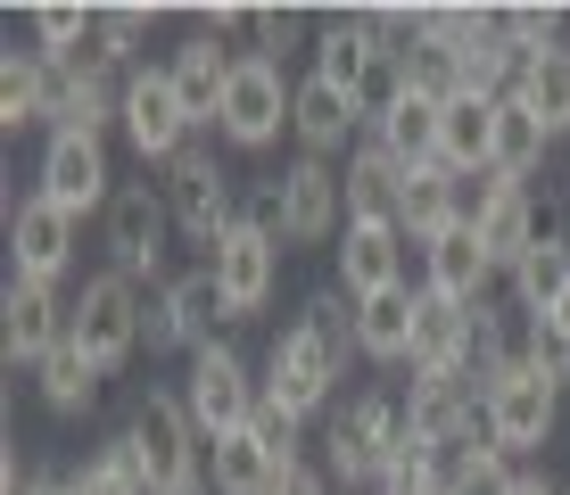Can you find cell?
<instances>
[{"label":"cell","mask_w":570,"mask_h":495,"mask_svg":"<svg viewBox=\"0 0 570 495\" xmlns=\"http://www.w3.org/2000/svg\"><path fill=\"white\" fill-rule=\"evenodd\" d=\"M405 388H364V396H347V405H331V422H323V471H331V487H381L389 479V463H397V446H405Z\"/></svg>","instance_id":"cell-1"},{"label":"cell","mask_w":570,"mask_h":495,"mask_svg":"<svg viewBox=\"0 0 570 495\" xmlns=\"http://www.w3.org/2000/svg\"><path fill=\"white\" fill-rule=\"evenodd\" d=\"M347 380V355L323 339L314 323H282L265 347V405L282 413V422H314V413H331V396Z\"/></svg>","instance_id":"cell-2"},{"label":"cell","mask_w":570,"mask_h":495,"mask_svg":"<svg viewBox=\"0 0 570 495\" xmlns=\"http://www.w3.org/2000/svg\"><path fill=\"white\" fill-rule=\"evenodd\" d=\"M232 323V297H224V281H215V265L199 256L190 273H174L166 289H149V314H141V347L149 355H199V347H215V330Z\"/></svg>","instance_id":"cell-3"},{"label":"cell","mask_w":570,"mask_h":495,"mask_svg":"<svg viewBox=\"0 0 570 495\" xmlns=\"http://www.w3.org/2000/svg\"><path fill=\"white\" fill-rule=\"evenodd\" d=\"M289 99H298V83H289L282 58L240 50V67H232V91H224V108H215V141L240 149V157L273 149V141L289 132Z\"/></svg>","instance_id":"cell-4"},{"label":"cell","mask_w":570,"mask_h":495,"mask_svg":"<svg viewBox=\"0 0 570 495\" xmlns=\"http://www.w3.org/2000/svg\"><path fill=\"white\" fill-rule=\"evenodd\" d=\"M183 405H190V422H199V438L215 446V438H232V429H248L265 413V372L248 364L240 347H199L183 364Z\"/></svg>","instance_id":"cell-5"},{"label":"cell","mask_w":570,"mask_h":495,"mask_svg":"<svg viewBox=\"0 0 570 495\" xmlns=\"http://www.w3.org/2000/svg\"><path fill=\"white\" fill-rule=\"evenodd\" d=\"M554 422H562V388L546 380V372H529V364H513L504 380L480 388V429H488V446H497L504 463H538V454L554 446Z\"/></svg>","instance_id":"cell-6"},{"label":"cell","mask_w":570,"mask_h":495,"mask_svg":"<svg viewBox=\"0 0 570 495\" xmlns=\"http://www.w3.org/2000/svg\"><path fill=\"white\" fill-rule=\"evenodd\" d=\"M166 207H174V231H183L190 248H207V256H215V240L248 215V207H240V182H232V166L215 157L207 132L166 166Z\"/></svg>","instance_id":"cell-7"},{"label":"cell","mask_w":570,"mask_h":495,"mask_svg":"<svg viewBox=\"0 0 570 495\" xmlns=\"http://www.w3.org/2000/svg\"><path fill=\"white\" fill-rule=\"evenodd\" d=\"M108 273H125V281L141 289H166L174 265H166V240H174V207H166V182H125L108 198Z\"/></svg>","instance_id":"cell-8"},{"label":"cell","mask_w":570,"mask_h":495,"mask_svg":"<svg viewBox=\"0 0 570 495\" xmlns=\"http://www.w3.org/2000/svg\"><path fill=\"white\" fill-rule=\"evenodd\" d=\"M273 231L282 248H340L347 231V174L323 157H289L273 174Z\"/></svg>","instance_id":"cell-9"},{"label":"cell","mask_w":570,"mask_h":495,"mask_svg":"<svg viewBox=\"0 0 570 495\" xmlns=\"http://www.w3.org/2000/svg\"><path fill=\"white\" fill-rule=\"evenodd\" d=\"M141 314H149V289L125 281V273H91L83 289H75V314H67V339L91 355L100 372L132 364L141 355Z\"/></svg>","instance_id":"cell-10"},{"label":"cell","mask_w":570,"mask_h":495,"mask_svg":"<svg viewBox=\"0 0 570 495\" xmlns=\"http://www.w3.org/2000/svg\"><path fill=\"white\" fill-rule=\"evenodd\" d=\"M33 190L58 198L67 215H108L116 198V166H108V132H83V125H58L42 132V166H33Z\"/></svg>","instance_id":"cell-11"},{"label":"cell","mask_w":570,"mask_h":495,"mask_svg":"<svg viewBox=\"0 0 570 495\" xmlns=\"http://www.w3.org/2000/svg\"><path fill=\"white\" fill-rule=\"evenodd\" d=\"M75 248H83V215H67L58 198L42 190H26L9 207V281H67V265H75Z\"/></svg>","instance_id":"cell-12"},{"label":"cell","mask_w":570,"mask_h":495,"mask_svg":"<svg viewBox=\"0 0 570 495\" xmlns=\"http://www.w3.org/2000/svg\"><path fill=\"white\" fill-rule=\"evenodd\" d=\"M282 231L273 224H257V215H240V224L215 240V281H224V297H232V323H248V314H265L273 306V289H282Z\"/></svg>","instance_id":"cell-13"},{"label":"cell","mask_w":570,"mask_h":495,"mask_svg":"<svg viewBox=\"0 0 570 495\" xmlns=\"http://www.w3.org/2000/svg\"><path fill=\"white\" fill-rule=\"evenodd\" d=\"M116 132H125L132 157H141V166H157V174H166L174 157L199 141V125H190L183 91L166 83V67H141V75L125 83V125H116Z\"/></svg>","instance_id":"cell-14"},{"label":"cell","mask_w":570,"mask_h":495,"mask_svg":"<svg viewBox=\"0 0 570 495\" xmlns=\"http://www.w3.org/2000/svg\"><path fill=\"white\" fill-rule=\"evenodd\" d=\"M67 314L75 297H58L50 281H9L0 289V347H9V372H42L58 347H67Z\"/></svg>","instance_id":"cell-15"},{"label":"cell","mask_w":570,"mask_h":495,"mask_svg":"<svg viewBox=\"0 0 570 495\" xmlns=\"http://www.w3.org/2000/svg\"><path fill=\"white\" fill-rule=\"evenodd\" d=\"M340 273H331V281H340L347 297H389V289H405L414 281V240H405L397 224H364V215H347V231H340Z\"/></svg>","instance_id":"cell-16"},{"label":"cell","mask_w":570,"mask_h":495,"mask_svg":"<svg viewBox=\"0 0 570 495\" xmlns=\"http://www.w3.org/2000/svg\"><path fill=\"white\" fill-rule=\"evenodd\" d=\"M364 108L347 91H331L323 75H298V99H289V141H298V157H356V141H364Z\"/></svg>","instance_id":"cell-17"},{"label":"cell","mask_w":570,"mask_h":495,"mask_svg":"<svg viewBox=\"0 0 570 495\" xmlns=\"http://www.w3.org/2000/svg\"><path fill=\"white\" fill-rule=\"evenodd\" d=\"M157 67H166V83L183 91L190 125H199V132H215V108H224V91H232V67H240V50H232V42H215V33H199V26H190L183 42H174L166 58H157Z\"/></svg>","instance_id":"cell-18"},{"label":"cell","mask_w":570,"mask_h":495,"mask_svg":"<svg viewBox=\"0 0 570 495\" xmlns=\"http://www.w3.org/2000/svg\"><path fill=\"white\" fill-rule=\"evenodd\" d=\"M488 281H504V273L488 265L480 231H446V240L414 248V289L446 297V306H488Z\"/></svg>","instance_id":"cell-19"},{"label":"cell","mask_w":570,"mask_h":495,"mask_svg":"<svg viewBox=\"0 0 570 495\" xmlns=\"http://www.w3.org/2000/svg\"><path fill=\"white\" fill-rule=\"evenodd\" d=\"M554 231V207H546L529 182H504L497 174V198H488V215H480V248H488V265L497 273H513L529 248Z\"/></svg>","instance_id":"cell-20"},{"label":"cell","mask_w":570,"mask_h":495,"mask_svg":"<svg viewBox=\"0 0 570 495\" xmlns=\"http://www.w3.org/2000/svg\"><path fill=\"white\" fill-rule=\"evenodd\" d=\"M289 471H306V463H289V454L273 446L257 422L207 446V487H215V495H273V487L289 479Z\"/></svg>","instance_id":"cell-21"},{"label":"cell","mask_w":570,"mask_h":495,"mask_svg":"<svg viewBox=\"0 0 570 495\" xmlns=\"http://www.w3.org/2000/svg\"><path fill=\"white\" fill-rule=\"evenodd\" d=\"M414 323H422V289H389V297H364L356 306V355L381 372H405L414 364Z\"/></svg>","instance_id":"cell-22"},{"label":"cell","mask_w":570,"mask_h":495,"mask_svg":"<svg viewBox=\"0 0 570 495\" xmlns=\"http://www.w3.org/2000/svg\"><path fill=\"white\" fill-rule=\"evenodd\" d=\"M488 149H497V99L455 91L439 108V166L446 174H488Z\"/></svg>","instance_id":"cell-23"},{"label":"cell","mask_w":570,"mask_h":495,"mask_svg":"<svg viewBox=\"0 0 570 495\" xmlns=\"http://www.w3.org/2000/svg\"><path fill=\"white\" fill-rule=\"evenodd\" d=\"M504 289H513V314H521V323H546V314L562 306V289H570V240H562V224L546 231V240L529 248L513 273H504Z\"/></svg>","instance_id":"cell-24"},{"label":"cell","mask_w":570,"mask_h":495,"mask_svg":"<svg viewBox=\"0 0 570 495\" xmlns=\"http://www.w3.org/2000/svg\"><path fill=\"white\" fill-rule=\"evenodd\" d=\"M397 231H405L414 248L446 240V231H463V198H455V174H446V166H422V174H405V198H397Z\"/></svg>","instance_id":"cell-25"},{"label":"cell","mask_w":570,"mask_h":495,"mask_svg":"<svg viewBox=\"0 0 570 495\" xmlns=\"http://www.w3.org/2000/svg\"><path fill=\"white\" fill-rule=\"evenodd\" d=\"M562 132L546 125L538 108H521V99H497V149H488V174H504V182H529V174L546 166V149H554Z\"/></svg>","instance_id":"cell-26"},{"label":"cell","mask_w":570,"mask_h":495,"mask_svg":"<svg viewBox=\"0 0 570 495\" xmlns=\"http://www.w3.org/2000/svg\"><path fill=\"white\" fill-rule=\"evenodd\" d=\"M347 215H364V224H397V198H405V166L389 157L381 141H356V157H347Z\"/></svg>","instance_id":"cell-27"},{"label":"cell","mask_w":570,"mask_h":495,"mask_svg":"<svg viewBox=\"0 0 570 495\" xmlns=\"http://www.w3.org/2000/svg\"><path fill=\"white\" fill-rule=\"evenodd\" d=\"M439 108L446 99H430V91H405L397 108L372 125V141H381L389 157H397L405 174H422V166H439Z\"/></svg>","instance_id":"cell-28"},{"label":"cell","mask_w":570,"mask_h":495,"mask_svg":"<svg viewBox=\"0 0 570 495\" xmlns=\"http://www.w3.org/2000/svg\"><path fill=\"white\" fill-rule=\"evenodd\" d=\"M100 380H108V372H100L83 347L67 339L42 372H33V396H42V413H50V422H83V413L100 405Z\"/></svg>","instance_id":"cell-29"},{"label":"cell","mask_w":570,"mask_h":495,"mask_svg":"<svg viewBox=\"0 0 570 495\" xmlns=\"http://www.w3.org/2000/svg\"><path fill=\"white\" fill-rule=\"evenodd\" d=\"M0 125H9V132H33V125H42V132H50V58L33 50V42L0 58Z\"/></svg>","instance_id":"cell-30"},{"label":"cell","mask_w":570,"mask_h":495,"mask_svg":"<svg viewBox=\"0 0 570 495\" xmlns=\"http://www.w3.org/2000/svg\"><path fill=\"white\" fill-rule=\"evenodd\" d=\"M75 495H157L149 487V463H141V446H132V429H116V438H100L83 454V463L67 471Z\"/></svg>","instance_id":"cell-31"},{"label":"cell","mask_w":570,"mask_h":495,"mask_svg":"<svg viewBox=\"0 0 570 495\" xmlns=\"http://www.w3.org/2000/svg\"><path fill=\"white\" fill-rule=\"evenodd\" d=\"M521 108H538L546 125H570V42H546V50H529L521 58V83H513Z\"/></svg>","instance_id":"cell-32"},{"label":"cell","mask_w":570,"mask_h":495,"mask_svg":"<svg viewBox=\"0 0 570 495\" xmlns=\"http://www.w3.org/2000/svg\"><path fill=\"white\" fill-rule=\"evenodd\" d=\"M149 17H157V9H132V0H116V9H91V58H108L116 75H141Z\"/></svg>","instance_id":"cell-33"},{"label":"cell","mask_w":570,"mask_h":495,"mask_svg":"<svg viewBox=\"0 0 570 495\" xmlns=\"http://www.w3.org/2000/svg\"><path fill=\"white\" fill-rule=\"evenodd\" d=\"M26 33H33V50H42V58H75L91 42V9H75V0H33Z\"/></svg>","instance_id":"cell-34"},{"label":"cell","mask_w":570,"mask_h":495,"mask_svg":"<svg viewBox=\"0 0 570 495\" xmlns=\"http://www.w3.org/2000/svg\"><path fill=\"white\" fill-rule=\"evenodd\" d=\"M513 479H521V463H504L497 446H480V454H463V463H455L446 495H513Z\"/></svg>","instance_id":"cell-35"},{"label":"cell","mask_w":570,"mask_h":495,"mask_svg":"<svg viewBox=\"0 0 570 495\" xmlns=\"http://www.w3.org/2000/svg\"><path fill=\"white\" fill-rule=\"evenodd\" d=\"M521 364L546 372L554 388H570V330H554V323H521Z\"/></svg>","instance_id":"cell-36"},{"label":"cell","mask_w":570,"mask_h":495,"mask_svg":"<svg viewBox=\"0 0 570 495\" xmlns=\"http://www.w3.org/2000/svg\"><path fill=\"white\" fill-rule=\"evenodd\" d=\"M289 42H298V9H257V50L282 58Z\"/></svg>","instance_id":"cell-37"},{"label":"cell","mask_w":570,"mask_h":495,"mask_svg":"<svg viewBox=\"0 0 570 495\" xmlns=\"http://www.w3.org/2000/svg\"><path fill=\"white\" fill-rule=\"evenodd\" d=\"M273 495H331V471H314V463H306V471H289V479L273 487Z\"/></svg>","instance_id":"cell-38"},{"label":"cell","mask_w":570,"mask_h":495,"mask_svg":"<svg viewBox=\"0 0 570 495\" xmlns=\"http://www.w3.org/2000/svg\"><path fill=\"white\" fill-rule=\"evenodd\" d=\"M513 495H562V479L546 463H521V479H513Z\"/></svg>","instance_id":"cell-39"},{"label":"cell","mask_w":570,"mask_h":495,"mask_svg":"<svg viewBox=\"0 0 570 495\" xmlns=\"http://www.w3.org/2000/svg\"><path fill=\"white\" fill-rule=\"evenodd\" d=\"M26 495H75V479H67V471H33Z\"/></svg>","instance_id":"cell-40"},{"label":"cell","mask_w":570,"mask_h":495,"mask_svg":"<svg viewBox=\"0 0 570 495\" xmlns=\"http://www.w3.org/2000/svg\"><path fill=\"white\" fill-rule=\"evenodd\" d=\"M546 323H554V330H570V289H562V306H554V314H546Z\"/></svg>","instance_id":"cell-41"},{"label":"cell","mask_w":570,"mask_h":495,"mask_svg":"<svg viewBox=\"0 0 570 495\" xmlns=\"http://www.w3.org/2000/svg\"><path fill=\"white\" fill-rule=\"evenodd\" d=\"M562 141H570V125H562Z\"/></svg>","instance_id":"cell-42"}]
</instances>
